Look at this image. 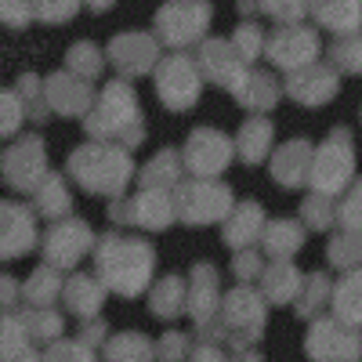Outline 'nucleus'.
<instances>
[{"mask_svg": "<svg viewBox=\"0 0 362 362\" xmlns=\"http://www.w3.org/2000/svg\"><path fill=\"white\" fill-rule=\"evenodd\" d=\"M98 268L112 290L138 293L148 279V272H153V247L127 235H109L98 250Z\"/></svg>", "mask_w": 362, "mask_h": 362, "instance_id": "f257e3e1", "label": "nucleus"}, {"mask_svg": "<svg viewBox=\"0 0 362 362\" xmlns=\"http://www.w3.org/2000/svg\"><path fill=\"white\" fill-rule=\"evenodd\" d=\"M69 170L87 192H119L131 177V160L124 148H105V145H87L76 148Z\"/></svg>", "mask_w": 362, "mask_h": 362, "instance_id": "f03ea898", "label": "nucleus"}, {"mask_svg": "<svg viewBox=\"0 0 362 362\" xmlns=\"http://www.w3.org/2000/svg\"><path fill=\"white\" fill-rule=\"evenodd\" d=\"M90 134H105L109 127L112 131H127V141L134 145V141H141V112H138V105H134V98H131V90L124 87V83H109L105 90H102V102H98V112L90 116Z\"/></svg>", "mask_w": 362, "mask_h": 362, "instance_id": "7ed1b4c3", "label": "nucleus"}, {"mask_svg": "<svg viewBox=\"0 0 362 362\" xmlns=\"http://www.w3.org/2000/svg\"><path fill=\"white\" fill-rule=\"evenodd\" d=\"M308 174H312V181L319 189H326V192H334V189H341L344 185V177L351 174V145H348V134H334L322 148H319V160H315V167H308Z\"/></svg>", "mask_w": 362, "mask_h": 362, "instance_id": "20e7f679", "label": "nucleus"}, {"mask_svg": "<svg viewBox=\"0 0 362 362\" xmlns=\"http://www.w3.org/2000/svg\"><path fill=\"white\" fill-rule=\"evenodd\" d=\"M160 98L170 109H189L199 98V76L189 58H170L160 69Z\"/></svg>", "mask_w": 362, "mask_h": 362, "instance_id": "39448f33", "label": "nucleus"}, {"mask_svg": "<svg viewBox=\"0 0 362 362\" xmlns=\"http://www.w3.org/2000/svg\"><path fill=\"white\" fill-rule=\"evenodd\" d=\"M206 22H210V8L203 0H196V4H174L160 15V33L167 44H189L206 29Z\"/></svg>", "mask_w": 362, "mask_h": 362, "instance_id": "423d86ee", "label": "nucleus"}, {"mask_svg": "<svg viewBox=\"0 0 362 362\" xmlns=\"http://www.w3.org/2000/svg\"><path fill=\"white\" fill-rule=\"evenodd\" d=\"M40 138H25L22 145H15L11 153L4 156V177H8V185L15 189H33L37 185V177L44 174V156H40Z\"/></svg>", "mask_w": 362, "mask_h": 362, "instance_id": "0eeeda50", "label": "nucleus"}, {"mask_svg": "<svg viewBox=\"0 0 362 362\" xmlns=\"http://www.w3.org/2000/svg\"><path fill=\"white\" fill-rule=\"evenodd\" d=\"M87 250H90V228L80 221H66V225L51 228V235H47L51 268H66V264L80 261V254H87Z\"/></svg>", "mask_w": 362, "mask_h": 362, "instance_id": "6e6552de", "label": "nucleus"}, {"mask_svg": "<svg viewBox=\"0 0 362 362\" xmlns=\"http://www.w3.org/2000/svg\"><path fill=\"white\" fill-rule=\"evenodd\" d=\"M33 247V218L15 203H0V257H15Z\"/></svg>", "mask_w": 362, "mask_h": 362, "instance_id": "1a4fd4ad", "label": "nucleus"}, {"mask_svg": "<svg viewBox=\"0 0 362 362\" xmlns=\"http://www.w3.org/2000/svg\"><path fill=\"white\" fill-rule=\"evenodd\" d=\"M228 210V189L221 185H189L181 192V218L185 221H214Z\"/></svg>", "mask_w": 362, "mask_h": 362, "instance_id": "9d476101", "label": "nucleus"}, {"mask_svg": "<svg viewBox=\"0 0 362 362\" xmlns=\"http://www.w3.org/2000/svg\"><path fill=\"white\" fill-rule=\"evenodd\" d=\"M268 51L279 62V69H300V66H312V58L319 51V40H315V33H308V29H293V33H279Z\"/></svg>", "mask_w": 362, "mask_h": 362, "instance_id": "9b49d317", "label": "nucleus"}, {"mask_svg": "<svg viewBox=\"0 0 362 362\" xmlns=\"http://www.w3.org/2000/svg\"><path fill=\"white\" fill-rule=\"evenodd\" d=\"M308 351L319 358V362H348L355 355V337L344 341L341 326L337 322H319L308 337Z\"/></svg>", "mask_w": 362, "mask_h": 362, "instance_id": "f8f14e48", "label": "nucleus"}, {"mask_svg": "<svg viewBox=\"0 0 362 362\" xmlns=\"http://www.w3.org/2000/svg\"><path fill=\"white\" fill-rule=\"evenodd\" d=\"M109 58L124 73H145L148 66H153V58H156V44L145 40L141 33H124L109 47Z\"/></svg>", "mask_w": 362, "mask_h": 362, "instance_id": "ddd939ff", "label": "nucleus"}, {"mask_svg": "<svg viewBox=\"0 0 362 362\" xmlns=\"http://www.w3.org/2000/svg\"><path fill=\"white\" fill-rule=\"evenodd\" d=\"M189 163H192L196 170H203V174L221 170V167L228 163V141H225L221 134H214V131L192 134V141H189Z\"/></svg>", "mask_w": 362, "mask_h": 362, "instance_id": "4468645a", "label": "nucleus"}, {"mask_svg": "<svg viewBox=\"0 0 362 362\" xmlns=\"http://www.w3.org/2000/svg\"><path fill=\"white\" fill-rule=\"evenodd\" d=\"M225 319L239 329V337H257L261 334V322H264V312L257 305V293H247V290H235L228 297V308H225Z\"/></svg>", "mask_w": 362, "mask_h": 362, "instance_id": "2eb2a0df", "label": "nucleus"}, {"mask_svg": "<svg viewBox=\"0 0 362 362\" xmlns=\"http://www.w3.org/2000/svg\"><path fill=\"white\" fill-rule=\"evenodd\" d=\"M334 73L329 69H308V73H297V76H290V95L297 98V102H312V105H319V102H326L329 95H334Z\"/></svg>", "mask_w": 362, "mask_h": 362, "instance_id": "dca6fc26", "label": "nucleus"}, {"mask_svg": "<svg viewBox=\"0 0 362 362\" xmlns=\"http://www.w3.org/2000/svg\"><path fill=\"white\" fill-rule=\"evenodd\" d=\"M308 167H312V148L305 145V141H290L283 153H279V160H276V177H279V185H300L305 181V174H308Z\"/></svg>", "mask_w": 362, "mask_h": 362, "instance_id": "f3484780", "label": "nucleus"}, {"mask_svg": "<svg viewBox=\"0 0 362 362\" xmlns=\"http://www.w3.org/2000/svg\"><path fill=\"white\" fill-rule=\"evenodd\" d=\"M47 102L58 109V112H66V116H76L87 109V87L69 80L66 73H58L51 83H47Z\"/></svg>", "mask_w": 362, "mask_h": 362, "instance_id": "a211bd4d", "label": "nucleus"}, {"mask_svg": "<svg viewBox=\"0 0 362 362\" xmlns=\"http://www.w3.org/2000/svg\"><path fill=\"white\" fill-rule=\"evenodd\" d=\"M116 218H119V221H141V225L163 228V225L170 221V206H167V199H160V196H141V199H134V203H127V206H119Z\"/></svg>", "mask_w": 362, "mask_h": 362, "instance_id": "6ab92c4d", "label": "nucleus"}, {"mask_svg": "<svg viewBox=\"0 0 362 362\" xmlns=\"http://www.w3.org/2000/svg\"><path fill=\"white\" fill-rule=\"evenodd\" d=\"M257 225H261V206L257 203H243L239 214L225 225V239L232 247H243V243H250V239L257 235Z\"/></svg>", "mask_w": 362, "mask_h": 362, "instance_id": "aec40b11", "label": "nucleus"}, {"mask_svg": "<svg viewBox=\"0 0 362 362\" xmlns=\"http://www.w3.org/2000/svg\"><path fill=\"white\" fill-rule=\"evenodd\" d=\"M105 358L109 362H148L153 358V348H148V341L138 337V334H119L105 348Z\"/></svg>", "mask_w": 362, "mask_h": 362, "instance_id": "412c9836", "label": "nucleus"}, {"mask_svg": "<svg viewBox=\"0 0 362 362\" xmlns=\"http://www.w3.org/2000/svg\"><path fill=\"white\" fill-rule=\"evenodd\" d=\"M272 141V127L264 124V119H250V124L243 127V134H239V148H243V160L247 163H257L264 156V148Z\"/></svg>", "mask_w": 362, "mask_h": 362, "instance_id": "4be33fe9", "label": "nucleus"}, {"mask_svg": "<svg viewBox=\"0 0 362 362\" xmlns=\"http://www.w3.org/2000/svg\"><path fill=\"white\" fill-rule=\"evenodd\" d=\"M312 4H315V15H319L326 25H334V29L355 25V18H358L355 0H312Z\"/></svg>", "mask_w": 362, "mask_h": 362, "instance_id": "5701e85b", "label": "nucleus"}, {"mask_svg": "<svg viewBox=\"0 0 362 362\" xmlns=\"http://www.w3.org/2000/svg\"><path fill=\"white\" fill-rule=\"evenodd\" d=\"M37 206H40V214H47V218L66 214V210H69V192L62 185V177H47V185L37 196Z\"/></svg>", "mask_w": 362, "mask_h": 362, "instance_id": "b1692460", "label": "nucleus"}, {"mask_svg": "<svg viewBox=\"0 0 362 362\" xmlns=\"http://www.w3.org/2000/svg\"><path fill=\"white\" fill-rule=\"evenodd\" d=\"M66 297H69V308H73V312H80V315H83V312H95V308L102 305V290H98L95 283H90V279H83V276L69 283Z\"/></svg>", "mask_w": 362, "mask_h": 362, "instance_id": "393cba45", "label": "nucleus"}, {"mask_svg": "<svg viewBox=\"0 0 362 362\" xmlns=\"http://www.w3.org/2000/svg\"><path fill=\"white\" fill-rule=\"evenodd\" d=\"M239 102H247V105H257V109H264V105H272L276 102V83H272L268 76H254L247 87H239Z\"/></svg>", "mask_w": 362, "mask_h": 362, "instance_id": "a878e982", "label": "nucleus"}, {"mask_svg": "<svg viewBox=\"0 0 362 362\" xmlns=\"http://www.w3.org/2000/svg\"><path fill=\"white\" fill-rule=\"evenodd\" d=\"M300 247V232L293 228V225H286V221H276L268 228V250L272 254H290V250H297Z\"/></svg>", "mask_w": 362, "mask_h": 362, "instance_id": "bb28decb", "label": "nucleus"}, {"mask_svg": "<svg viewBox=\"0 0 362 362\" xmlns=\"http://www.w3.org/2000/svg\"><path fill=\"white\" fill-rule=\"evenodd\" d=\"M54 293H58V276H54L51 268H40L37 276L25 283V297H29V300H37V305H44V300H51Z\"/></svg>", "mask_w": 362, "mask_h": 362, "instance_id": "cd10ccee", "label": "nucleus"}, {"mask_svg": "<svg viewBox=\"0 0 362 362\" xmlns=\"http://www.w3.org/2000/svg\"><path fill=\"white\" fill-rule=\"evenodd\" d=\"M293 286H297V272L290 264H276V272L268 276V297L272 300H290Z\"/></svg>", "mask_w": 362, "mask_h": 362, "instance_id": "c85d7f7f", "label": "nucleus"}, {"mask_svg": "<svg viewBox=\"0 0 362 362\" xmlns=\"http://www.w3.org/2000/svg\"><path fill=\"white\" fill-rule=\"evenodd\" d=\"M181 283L177 279H167L160 290H156V300H153V312L156 315H177V308H181Z\"/></svg>", "mask_w": 362, "mask_h": 362, "instance_id": "c756f323", "label": "nucleus"}, {"mask_svg": "<svg viewBox=\"0 0 362 362\" xmlns=\"http://www.w3.org/2000/svg\"><path fill=\"white\" fill-rule=\"evenodd\" d=\"M80 8V0H37V15L44 22H66Z\"/></svg>", "mask_w": 362, "mask_h": 362, "instance_id": "7c9ffc66", "label": "nucleus"}, {"mask_svg": "<svg viewBox=\"0 0 362 362\" xmlns=\"http://www.w3.org/2000/svg\"><path fill=\"white\" fill-rule=\"evenodd\" d=\"M69 66L80 73L83 69V76H95L98 69H102V54L90 47V44H83V47H73L69 51Z\"/></svg>", "mask_w": 362, "mask_h": 362, "instance_id": "2f4dec72", "label": "nucleus"}, {"mask_svg": "<svg viewBox=\"0 0 362 362\" xmlns=\"http://www.w3.org/2000/svg\"><path fill=\"white\" fill-rule=\"evenodd\" d=\"M156 177H163L167 185H174V177H177V160L170 156V148H167L163 156H156L153 163L145 167V181H156Z\"/></svg>", "mask_w": 362, "mask_h": 362, "instance_id": "473e14b6", "label": "nucleus"}, {"mask_svg": "<svg viewBox=\"0 0 362 362\" xmlns=\"http://www.w3.org/2000/svg\"><path fill=\"white\" fill-rule=\"evenodd\" d=\"M22 119V105L8 95V90H0V134H11Z\"/></svg>", "mask_w": 362, "mask_h": 362, "instance_id": "72a5a7b5", "label": "nucleus"}, {"mask_svg": "<svg viewBox=\"0 0 362 362\" xmlns=\"http://www.w3.org/2000/svg\"><path fill=\"white\" fill-rule=\"evenodd\" d=\"M0 22L25 25L29 22V0H0Z\"/></svg>", "mask_w": 362, "mask_h": 362, "instance_id": "f704fd0d", "label": "nucleus"}, {"mask_svg": "<svg viewBox=\"0 0 362 362\" xmlns=\"http://www.w3.org/2000/svg\"><path fill=\"white\" fill-rule=\"evenodd\" d=\"M44 362H90V355L80 344H58L54 351H47Z\"/></svg>", "mask_w": 362, "mask_h": 362, "instance_id": "c9c22d12", "label": "nucleus"}, {"mask_svg": "<svg viewBox=\"0 0 362 362\" xmlns=\"http://www.w3.org/2000/svg\"><path fill=\"white\" fill-rule=\"evenodd\" d=\"M264 4L276 18H300V11H305V0H264Z\"/></svg>", "mask_w": 362, "mask_h": 362, "instance_id": "e433bc0d", "label": "nucleus"}, {"mask_svg": "<svg viewBox=\"0 0 362 362\" xmlns=\"http://www.w3.org/2000/svg\"><path fill=\"white\" fill-rule=\"evenodd\" d=\"M235 37H239V47H243V54H247V58H254V54H257V47H261V29L243 25Z\"/></svg>", "mask_w": 362, "mask_h": 362, "instance_id": "4c0bfd02", "label": "nucleus"}, {"mask_svg": "<svg viewBox=\"0 0 362 362\" xmlns=\"http://www.w3.org/2000/svg\"><path fill=\"white\" fill-rule=\"evenodd\" d=\"M15 297H18V283L8 279V276H0V305H11Z\"/></svg>", "mask_w": 362, "mask_h": 362, "instance_id": "58836bf2", "label": "nucleus"}, {"mask_svg": "<svg viewBox=\"0 0 362 362\" xmlns=\"http://www.w3.org/2000/svg\"><path fill=\"white\" fill-rule=\"evenodd\" d=\"M235 272H239V276H243V279H250V276H257V272H261V264H257V257H239L235 261Z\"/></svg>", "mask_w": 362, "mask_h": 362, "instance_id": "ea45409f", "label": "nucleus"}, {"mask_svg": "<svg viewBox=\"0 0 362 362\" xmlns=\"http://www.w3.org/2000/svg\"><path fill=\"white\" fill-rule=\"evenodd\" d=\"M196 355H199V362H225L214 348H203V351H196Z\"/></svg>", "mask_w": 362, "mask_h": 362, "instance_id": "a19ab883", "label": "nucleus"}, {"mask_svg": "<svg viewBox=\"0 0 362 362\" xmlns=\"http://www.w3.org/2000/svg\"><path fill=\"white\" fill-rule=\"evenodd\" d=\"M87 4H90V11H105L112 0H87Z\"/></svg>", "mask_w": 362, "mask_h": 362, "instance_id": "79ce46f5", "label": "nucleus"}]
</instances>
